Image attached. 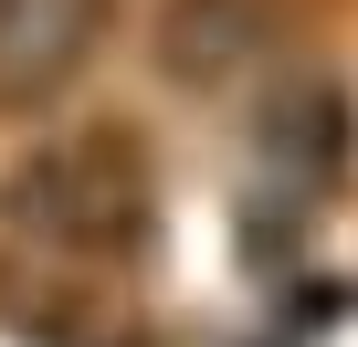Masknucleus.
Listing matches in <instances>:
<instances>
[{
  "instance_id": "1",
  "label": "nucleus",
  "mask_w": 358,
  "mask_h": 347,
  "mask_svg": "<svg viewBox=\"0 0 358 347\" xmlns=\"http://www.w3.org/2000/svg\"><path fill=\"white\" fill-rule=\"evenodd\" d=\"M11 221L32 242H64V253H127L137 221H148V168L116 126L95 137H53L22 179H11Z\"/></svg>"
},
{
  "instance_id": "2",
  "label": "nucleus",
  "mask_w": 358,
  "mask_h": 347,
  "mask_svg": "<svg viewBox=\"0 0 358 347\" xmlns=\"http://www.w3.org/2000/svg\"><path fill=\"white\" fill-rule=\"evenodd\" d=\"M337 158H348V95L337 84H285L264 116H253V179H264V221L295 232V211L337 179Z\"/></svg>"
},
{
  "instance_id": "3",
  "label": "nucleus",
  "mask_w": 358,
  "mask_h": 347,
  "mask_svg": "<svg viewBox=\"0 0 358 347\" xmlns=\"http://www.w3.org/2000/svg\"><path fill=\"white\" fill-rule=\"evenodd\" d=\"M106 0H0V105H43L85 74Z\"/></svg>"
},
{
  "instance_id": "4",
  "label": "nucleus",
  "mask_w": 358,
  "mask_h": 347,
  "mask_svg": "<svg viewBox=\"0 0 358 347\" xmlns=\"http://www.w3.org/2000/svg\"><path fill=\"white\" fill-rule=\"evenodd\" d=\"M264 22H274L264 0H179L169 32H158V64H169L179 84H222V74H243V64H253Z\"/></svg>"
}]
</instances>
